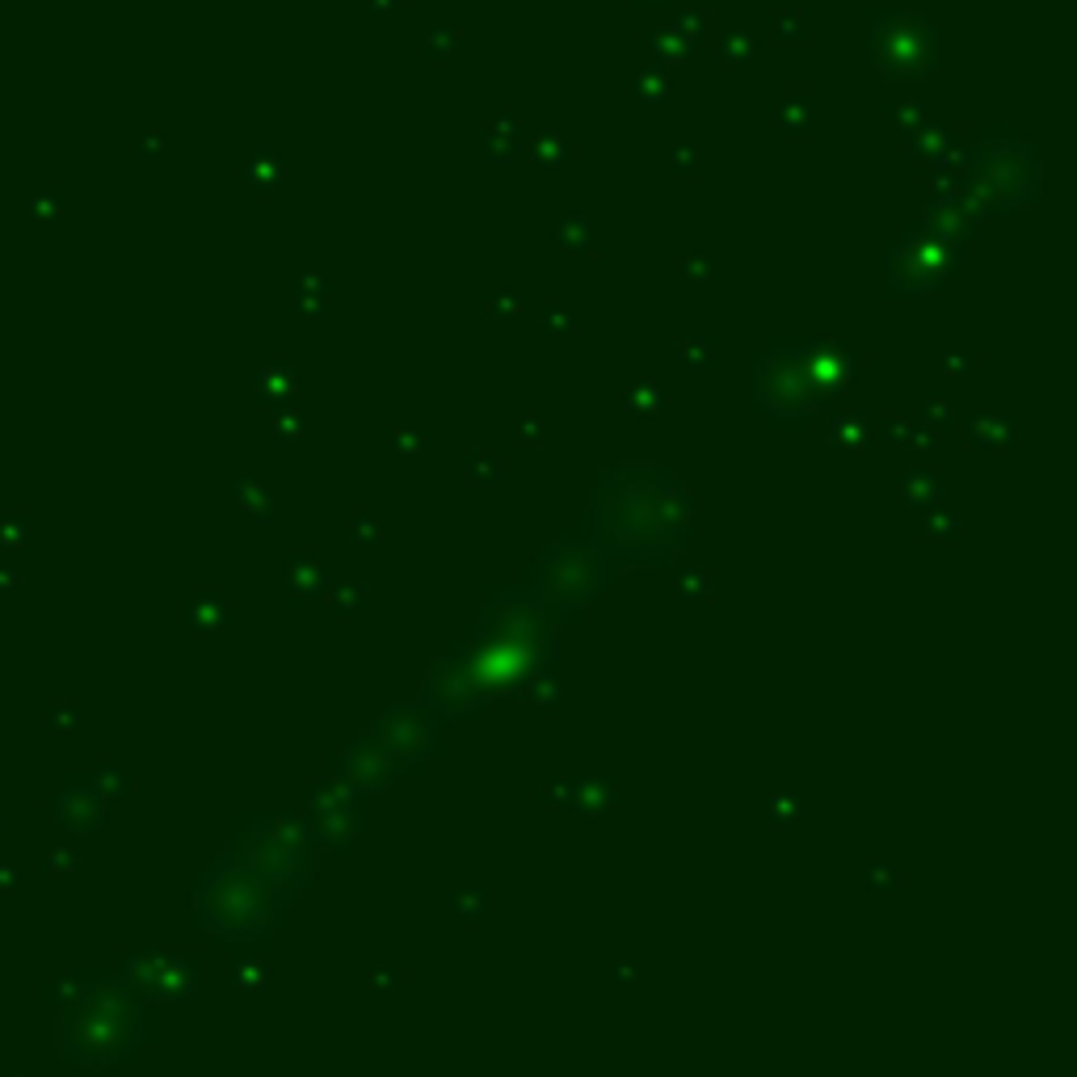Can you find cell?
<instances>
[{
  "mask_svg": "<svg viewBox=\"0 0 1077 1077\" xmlns=\"http://www.w3.org/2000/svg\"><path fill=\"white\" fill-rule=\"evenodd\" d=\"M594 535L606 560H669L690 535V510L657 467H619L602 476Z\"/></svg>",
  "mask_w": 1077,
  "mask_h": 1077,
  "instance_id": "6da1fadb",
  "label": "cell"
},
{
  "mask_svg": "<svg viewBox=\"0 0 1077 1077\" xmlns=\"http://www.w3.org/2000/svg\"><path fill=\"white\" fill-rule=\"evenodd\" d=\"M455 653L472 665L480 690L489 686H522L539 665L552 657V636H547V615L535 602L531 589H497L489 598L484 623Z\"/></svg>",
  "mask_w": 1077,
  "mask_h": 1077,
  "instance_id": "7a4b0ae2",
  "label": "cell"
},
{
  "mask_svg": "<svg viewBox=\"0 0 1077 1077\" xmlns=\"http://www.w3.org/2000/svg\"><path fill=\"white\" fill-rule=\"evenodd\" d=\"M855 375V358L842 345H783L758 362V404L779 421H800L821 409L829 392H838Z\"/></svg>",
  "mask_w": 1077,
  "mask_h": 1077,
  "instance_id": "3957f363",
  "label": "cell"
},
{
  "mask_svg": "<svg viewBox=\"0 0 1077 1077\" xmlns=\"http://www.w3.org/2000/svg\"><path fill=\"white\" fill-rule=\"evenodd\" d=\"M291 901V876L282 880L278 871L257 867H219L207 884V922L215 934L236 943H257L287 918Z\"/></svg>",
  "mask_w": 1077,
  "mask_h": 1077,
  "instance_id": "277c9868",
  "label": "cell"
},
{
  "mask_svg": "<svg viewBox=\"0 0 1077 1077\" xmlns=\"http://www.w3.org/2000/svg\"><path fill=\"white\" fill-rule=\"evenodd\" d=\"M606 577V556L598 539H581V535H564L552 543L535 564V602L543 606L547 619H564L568 611H577L581 602H589L602 589Z\"/></svg>",
  "mask_w": 1077,
  "mask_h": 1077,
  "instance_id": "5b68a950",
  "label": "cell"
},
{
  "mask_svg": "<svg viewBox=\"0 0 1077 1077\" xmlns=\"http://www.w3.org/2000/svg\"><path fill=\"white\" fill-rule=\"evenodd\" d=\"M871 47L880 55V68L892 80H918L934 64V34L913 13H880L871 17Z\"/></svg>",
  "mask_w": 1077,
  "mask_h": 1077,
  "instance_id": "8992f818",
  "label": "cell"
},
{
  "mask_svg": "<svg viewBox=\"0 0 1077 1077\" xmlns=\"http://www.w3.org/2000/svg\"><path fill=\"white\" fill-rule=\"evenodd\" d=\"M442 728V711L438 707H396L388 711V720L379 728V741L388 749L392 766L400 770H417L425 758L434 754V737Z\"/></svg>",
  "mask_w": 1077,
  "mask_h": 1077,
  "instance_id": "52a82bcc",
  "label": "cell"
},
{
  "mask_svg": "<svg viewBox=\"0 0 1077 1077\" xmlns=\"http://www.w3.org/2000/svg\"><path fill=\"white\" fill-rule=\"evenodd\" d=\"M724 59H733V64L741 59V64H749V59H754V38L749 34H728L724 38Z\"/></svg>",
  "mask_w": 1077,
  "mask_h": 1077,
  "instance_id": "ba28073f",
  "label": "cell"
},
{
  "mask_svg": "<svg viewBox=\"0 0 1077 1077\" xmlns=\"http://www.w3.org/2000/svg\"><path fill=\"white\" fill-rule=\"evenodd\" d=\"M779 123L787 127V131H800V127H808V106L800 97H791V106H783L779 110Z\"/></svg>",
  "mask_w": 1077,
  "mask_h": 1077,
  "instance_id": "9c48e42d",
  "label": "cell"
},
{
  "mask_svg": "<svg viewBox=\"0 0 1077 1077\" xmlns=\"http://www.w3.org/2000/svg\"><path fill=\"white\" fill-rule=\"evenodd\" d=\"M640 93H648L653 101H665V93H669V85H665V76L661 72H653V76H644L640 80Z\"/></svg>",
  "mask_w": 1077,
  "mask_h": 1077,
  "instance_id": "30bf717a",
  "label": "cell"
},
{
  "mask_svg": "<svg viewBox=\"0 0 1077 1077\" xmlns=\"http://www.w3.org/2000/svg\"><path fill=\"white\" fill-rule=\"evenodd\" d=\"M644 5H648V9H657V5H669V0H644Z\"/></svg>",
  "mask_w": 1077,
  "mask_h": 1077,
  "instance_id": "8fae6325",
  "label": "cell"
}]
</instances>
